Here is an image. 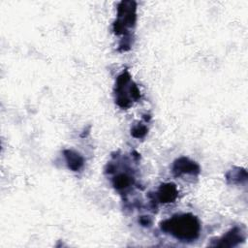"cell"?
Here are the masks:
<instances>
[{
	"label": "cell",
	"instance_id": "3957f363",
	"mask_svg": "<svg viewBox=\"0 0 248 248\" xmlns=\"http://www.w3.org/2000/svg\"><path fill=\"white\" fill-rule=\"evenodd\" d=\"M244 239V235L242 234L241 230L238 228H234L231 230L228 233H226L219 241L216 243L217 246H235L238 243H240Z\"/></svg>",
	"mask_w": 248,
	"mask_h": 248
},
{
	"label": "cell",
	"instance_id": "277c9868",
	"mask_svg": "<svg viewBox=\"0 0 248 248\" xmlns=\"http://www.w3.org/2000/svg\"><path fill=\"white\" fill-rule=\"evenodd\" d=\"M176 187L171 183L162 185L158 192V198L161 202H171L176 199Z\"/></svg>",
	"mask_w": 248,
	"mask_h": 248
},
{
	"label": "cell",
	"instance_id": "7a4b0ae2",
	"mask_svg": "<svg viewBox=\"0 0 248 248\" xmlns=\"http://www.w3.org/2000/svg\"><path fill=\"white\" fill-rule=\"evenodd\" d=\"M173 171L176 175L182 173H198L200 171V167L195 162L183 157L175 161Z\"/></svg>",
	"mask_w": 248,
	"mask_h": 248
},
{
	"label": "cell",
	"instance_id": "8992f818",
	"mask_svg": "<svg viewBox=\"0 0 248 248\" xmlns=\"http://www.w3.org/2000/svg\"><path fill=\"white\" fill-rule=\"evenodd\" d=\"M133 183V179L127 174H119L113 180V185L118 190H124Z\"/></svg>",
	"mask_w": 248,
	"mask_h": 248
},
{
	"label": "cell",
	"instance_id": "6da1fadb",
	"mask_svg": "<svg viewBox=\"0 0 248 248\" xmlns=\"http://www.w3.org/2000/svg\"><path fill=\"white\" fill-rule=\"evenodd\" d=\"M161 229L182 241H192L200 234V222L192 214L172 216L161 223Z\"/></svg>",
	"mask_w": 248,
	"mask_h": 248
},
{
	"label": "cell",
	"instance_id": "52a82bcc",
	"mask_svg": "<svg viewBox=\"0 0 248 248\" xmlns=\"http://www.w3.org/2000/svg\"><path fill=\"white\" fill-rule=\"evenodd\" d=\"M147 132V129L146 127L142 126V125H138V126H135L132 130V134L134 137L136 138H141L143 137Z\"/></svg>",
	"mask_w": 248,
	"mask_h": 248
},
{
	"label": "cell",
	"instance_id": "5b68a950",
	"mask_svg": "<svg viewBox=\"0 0 248 248\" xmlns=\"http://www.w3.org/2000/svg\"><path fill=\"white\" fill-rule=\"evenodd\" d=\"M64 154H65V158H66L68 167L71 170H78L82 167L83 159L78 153H77L73 150H66V151H64Z\"/></svg>",
	"mask_w": 248,
	"mask_h": 248
}]
</instances>
